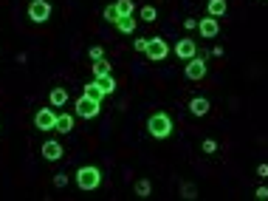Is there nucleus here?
I'll return each mask as SVG.
<instances>
[{"label":"nucleus","mask_w":268,"mask_h":201,"mask_svg":"<svg viewBox=\"0 0 268 201\" xmlns=\"http://www.w3.org/2000/svg\"><path fill=\"white\" fill-rule=\"evenodd\" d=\"M206 74H209V68H206V54L186 60V79H192V82H200Z\"/></svg>","instance_id":"5"},{"label":"nucleus","mask_w":268,"mask_h":201,"mask_svg":"<svg viewBox=\"0 0 268 201\" xmlns=\"http://www.w3.org/2000/svg\"><path fill=\"white\" fill-rule=\"evenodd\" d=\"M133 48L144 54V51H147V40H144V37H139V40H133Z\"/></svg>","instance_id":"27"},{"label":"nucleus","mask_w":268,"mask_h":201,"mask_svg":"<svg viewBox=\"0 0 268 201\" xmlns=\"http://www.w3.org/2000/svg\"><path fill=\"white\" fill-rule=\"evenodd\" d=\"M139 15H141V20H144V23H155L158 12H155V6H144V9L139 12Z\"/></svg>","instance_id":"23"},{"label":"nucleus","mask_w":268,"mask_h":201,"mask_svg":"<svg viewBox=\"0 0 268 201\" xmlns=\"http://www.w3.org/2000/svg\"><path fill=\"white\" fill-rule=\"evenodd\" d=\"M116 9H119V17H121V15H136L133 0H116Z\"/></svg>","instance_id":"21"},{"label":"nucleus","mask_w":268,"mask_h":201,"mask_svg":"<svg viewBox=\"0 0 268 201\" xmlns=\"http://www.w3.org/2000/svg\"><path fill=\"white\" fill-rule=\"evenodd\" d=\"M102 17H105L107 23H116V20H119V9H116V3H110V6H105V12H102Z\"/></svg>","instance_id":"22"},{"label":"nucleus","mask_w":268,"mask_h":201,"mask_svg":"<svg viewBox=\"0 0 268 201\" xmlns=\"http://www.w3.org/2000/svg\"><path fill=\"white\" fill-rule=\"evenodd\" d=\"M113 26H116V29H119L121 34H133V31H136V26H139V23H136V17H133V15H121L119 20L113 23Z\"/></svg>","instance_id":"12"},{"label":"nucleus","mask_w":268,"mask_h":201,"mask_svg":"<svg viewBox=\"0 0 268 201\" xmlns=\"http://www.w3.org/2000/svg\"><path fill=\"white\" fill-rule=\"evenodd\" d=\"M183 29H186V31L197 29V20H192V17H189V20H183Z\"/></svg>","instance_id":"29"},{"label":"nucleus","mask_w":268,"mask_h":201,"mask_svg":"<svg viewBox=\"0 0 268 201\" xmlns=\"http://www.w3.org/2000/svg\"><path fill=\"white\" fill-rule=\"evenodd\" d=\"M62 144L56 142V139H48V142H42V159L45 162H59L62 159Z\"/></svg>","instance_id":"10"},{"label":"nucleus","mask_w":268,"mask_h":201,"mask_svg":"<svg viewBox=\"0 0 268 201\" xmlns=\"http://www.w3.org/2000/svg\"><path fill=\"white\" fill-rule=\"evenodd\" d=\"M172 51H175L178 60H192V57H197V43L192 40V37H181Z\"/></svg>","instance_id":"8"},{"label":"nucleus","mask_w":268,"mask_h":201,"mask_svg":"<svg viewBox=\"0 0 268 201\" xmlns=\"http://www.w3.org/2000/svg\"><path fill=\"white\" fill-rule=\"evenodd\" d=\"M209 108H212V105H209L206 96H195V99L189 102V114L192 116H206V114H209Z\"/></svg>","instance_id":"11"},{"label":"nucleus","mask_w":268,"mask_h":201,"mask_svg":"<svg viewBox=\"0 0 268 201\" xmlns=\"http://www.w3.org/2000/svg\"><path fill=\"white\" fill-rule=\"evenodd\" d=\"M93 79H96V82H99V88H102V91H105L107 96H110V93L116 91V79H113L110 74H107V77H93Z\"/></svg>","instance_id":"19"},{"label":"nucleus","mask_w":268,"mask_h":201,"mask_svg":"<svg viewBox=\"0 0 268 201\" xmlns=\"http://www.w3.org/2000/svg\"><path fill=\"white\" fill-rule=\"evenodd\" d=\"M88 57H91V60H102V57H105V48H102V45H91Z\"/></svg>","instance_id":"25"},{"label":"nucleus","mask_w":268,"mask_h":201,"mask_svg":"<svg viewBox=\"0 0 268 201\" xmlns=\"http://www.w3.org/2000/svg\"><path fill=\"white\" fill-rule=\"evenodd\" d=\"M34 128L42 130V133H48V130L56 128V111L54 108H40L34 114Z\"/></svg>","instance_id":"7"},{"label":"nucleus","mask_w":268,"mask_h":201,"mask_svg":"<svg viewBox=\"0 0 268 201\" xmlns=\"http://www.w3.org/2000/svg\"><path fill=\"white\" fill-rule=\"evenodd\" d=\"M82 93H85V96H91V99H96V102H102V99L107 96V93L102 91V88H99V82H96V79H93V82H88Z\"/></svg>","instance_id":"15"},{"label":"nucleus","mask_w":268,"mask_h":201,"mask_svg":"<svg viewBox=\"0 0 268 201\" xmlns=\"http://www.w3.org/2000/svg\"><path fill=\"white\" fill-rule=\"evenodd\" d=\"M197 29H200V37L212 40V37H218V31H220V20L218 17H212V15H206V17H200Z\"/></svg>","instance_id":"9"},{"label":"nucleus","mask_w":268,"mask_h":201,"mask_svg":"<svg viewBox=\"0 0 268 201\" xmlns=\"http://www.w3.org/2000/svg\"><path fill=\"white\" fill-rule=\"evenodd\" d=\"M54 130H59V133H71V130H74V116L71 114H56V128Z\"/></svg>","instance_id":"14"},{"label":"nucleus","mask_w":268,"mask_h":201,"mask_svg":"<svg viewBox=\"0 0 268 201\" xmlns=\"http://www.w3.org/2000/svg\"><path fill=\"white\" fill-rule=\"evenodd\" d=\"M28 17H31V23H48L51 20V3L48 0H31L28 3Z\"/></svg>","instance_id":"6"},{"label":"nucleus","mask_w":268,"mask_h":201,"mask_svg":"<svg viewBox=\"0 0 268 201\" xmlns=\"http://www.w3.org/2000/svg\"><path fill=\"white\" fill-rule=\"evenodd\" d=\"M110 74V60H93V77H107Z\"/></svg>","instance_id":"17"},{"label":"nucleus","mask_w":268,"mask_h":201,"mask_svg":"<svg viewBox=\"0 0 268 201\" xmlns=\"http://www.w3.org/2000/svg\"><path fill=\"white\" fill-rule=\"evenodd\" d=\"M48 99H51L54 108H62V105H68V91H65V88H54Z\"/></svg>","instance_id":"16"},{"label":"nucleus","mask_w":268,"mask_h":201,"mask_svg":"<svg viewBox=\"0 0 268 201\" xmlns=\"http://www.w3.org/2000/svg\"><path fill=\"white\" fill-rule=\"evenodd\" d=\"M147 130L153 139H167L169 133H172V119H169V114H153L147 119Z\"/></svg>","instance_id":"2"},{"label":"nucleus","mask_w":268,"mask_h":201,"mask_svg":"<svg viewBox=\"0 0 268 201\" xmlns=\"http://www.w3.org/2000/svg\"><path fill=\"white\" fill-rule=\"evenodd\" d=\"M150 193H153V181H150V179H139V181H136V195H139V198H147Z\"/></svg>","instance_id":"18"},{"label":"nucleus","mask_w":268,"mask_h":201,"mask_svg":"<svg viewBox=\"0 0 268 201\" xmlns=\"http://www.w3.org/2000/svg\"><path fill=\"white\" fill-rule=\"evenodd\" d=\"M200 150H204L206 156H212V153H218V142H215V139H204V144H200Z\"/></svg>","instance_id":"24"},{"label":"nucleus","mask_w":268,"mask_h":201,"mask_svg":"<svg viewBox=\"0 0 268 201\" xmlns=\"http://www.w3.org/2000/svg\"><path fill=\"white\" fill-rule=\"evenodd\" d=\"M257 176H260V179H268V165H260V167H257Z\"/></svg>","instance_id":"30"},{"label":"nucleus","mask_w":268,"mask_h":201,"mask_svg":"<svg viewBox=\"0 0 268 201\" xmlns=\"http://www.w3.org/2000/svg\"><path fill=\"white\" fill-rule=\"evenodd\" d=\"M181 195H183V198H186V201L197 198V187L192 184V181H183V184H181Z\"/></svg>","instance_id":"20"},{"label":"nucleus","mask_w":268,"mask_h":201,"mask_svg":"<svg viewBox=\"0 0 268 201\" xmlns=\"http://www.w3.org/2000/svg\"><path fill=\"white\" fill-rule=\"evenodd\" d=\"M77 184H79V190H85V193L96 190V187L102 184V173H99V167H93V165L79 167L77 170Z\"/></svg>","instance_id":"1"},{"label":"nucleus","mask_w":268,"mask_h":201,"mask_svg":"<svg viewBox=\"0 0 268 201\" xmlns=\"http://www.w3.org/2000/svg\"><path fill=\"white\" fill-rule=\"evenodd\" d=\"M54 187H68V176H65V173H56V176H54Z\"/></svg>","instance_id":"26"},{"label":"nucleus","mask_w":268,"mask_h":201,"mask_svg":"<svg viewBox=\"0 0 268 201\" xmlns=\"http://www.w3.org/2000/svg\"><path fill=\"white\" fill-rule=\"evenodd\" d=\"M254 195H257L260 201H265L268 198V187H257V193H254Z\"/></svg>","instance_id":"28"},{"label":"nucleus","mask_w":268,"mask_h":201,"mask_svg":"<svg viewBox=\"0 0 268 201\" xmlns=\"http://www.w3.org/2000/svg\"><path fill=\"white\" fill-rule=\"evenodd\" d=\"M226 9H229L226 6V0H209V3H206V15H212V17H218L220 20V17L226 15Z\"/></svg>","instance_id":"13"},{"label":"nucleus","mask_w":268,"mask_h":201,"mask_svg":"<svg viewBox=\"0 0 268 201\" xmlns=\"http://www.w3.org/2000/svg\"><path fill=\"white\" fill-rule=\"evenodd\" d=\"M147 60H153V63H161V60H167V54H169V45H167V40L164 37H150L147 40Z\"/></svg>","instance_id":"3"},{"label":"nucleus","mask_w":268,"mask_h":201,"mask_svg":"<svg viewBox=\"0 0 268 201\" xmlns=\"http://www.w3.org/2000/svg\"><path fill=\"white\" fill-rule=\"evenodd\" d=\"M99 105L102 102H96V99H91V96H79L77 99V105H74V114L77 116H82V119H96L99 116Z\"/></svg>","instance_id":"4"}]
</instances>
